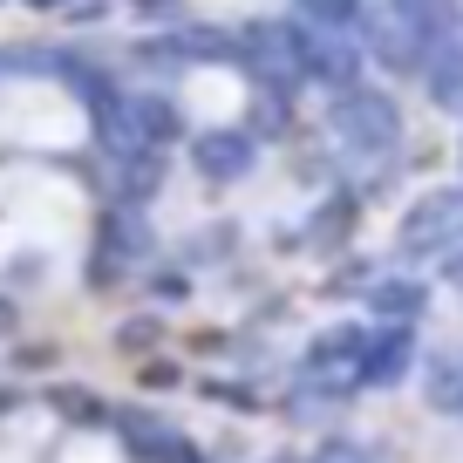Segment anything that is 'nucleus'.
<instances>
[{"label": "nucleus", "mask_w": 463, "mask_h": 463, "mask_svg": "<svg viewBox=\"0 0 463 463\" xmlns=\"http://www.w3.org/2000/svg\"><path fill=\"white\" fill-rule=\"evenodd\" d=\"M375 307H382L389 320H416L422 307H430V293H422V287H409V279H395V287H382V293H375Z\"/></svg>", "instance_id": "13"}, {"label": "nucleus", "mask_w": 463, "mask_h": 463, "mask_svg": "<svg viewBox=\"0 0 463 463\" xmlns=\"http://www.w3.org/2000/svg\"><path fill=\"white\" fill-rule=\"evenodd\" d=\"M362 42H368V55H375L382 69H416V48H409V34L395 28V21H375Z\"/></svg>", "instance_id": "12"}, {"label": "nucleus", "mask_w": 463, "mask_h": 463, "mask_svg": "<svg viewBox=\"0 0 463 463\" xmlns=\"http://www.w3.org/2000/svg\"><path fill=\"white\" fill-rule=\"evenodd\" d=\"M177 463H198V457H177Z\"/></svg>", "instance_id": "20"}, {"label": "nucleus", "mask_w": 463, "mask_h": 463, "mask_svg": "<svg viewBox=\"0 0 463 463\" xmlns=\"http://www.w3.org/2000/svg\"><path fill=\"white\" fill-rule=\"evenodd\" d=\"M409 354H416V341H409L402 327H395V334H368V347H362V389H395V382L409 375Z\"/></svg>", "instance_id": "8"}, {"label": "nucleus", "mask_w": 463, "mask_h": 463, "mask_svg": "<svg viewBox=\"0 0 463 463\" xmlns=\"http://www.w3.org/2000/svg\"><path fill=\"white\" fill-rule=\"evenodd\" d=\"M457 239H463V184L416 198L402 212V232H395V246H402L409 260H422V252H449Z\"/></svg>", "instance_id": "2"}, {"label": "nucleus", "mask_w": 463, "mask_h": 463, "mask_svg": "<svg viewBox=\"0 0 463 463\" xmlns=\"http://www.w3.org/2000/svg\"><path fill=\"white\" fill-rule=\"evenodd\" d=\"M362 347H368V327H334V334H320L314 354H307V389H320V395L362 389Z\"/></svg>", "instance_id": "4"}, {"label": "nucleus", "mask_w": 463, "mask_h": 463, "mask_svg": "<svg viewBox=\"0 0 463 463\" xmlns=\"http://www.w3.org/2000/svg\"><path fill=\"white\" fill-rule=\"evenodd\" d=\"M389 21L409 34V48H416V69L436 55V48L457 42V0H389Z\"/></svg>", "instance_id": "5"}, {"label": "nucleus", "mask_w": 463, "mask_h": 463, "mask_svg": "<svg viewBox=\"0 0 463 463\" xmlns=\"http://www.w3.org/2000/svg\"><path fill=\"white\" fill-rule=\"evenodd\" d=\"M327 463H354V457H347V449H334V457H327Z\"/></svg>", "instance_id": "19"}, {"label": "nucleus", "mask_w": 463, "mask_h": 463, "mask_svg": "<svg viewBox=\"0 0 463 463\" xmlns=\"http://www.w3.org/2000/svg\"><path fill=\"white\" fill-rule=\"evenodd\" d=\"M130 7H137V14H171L177 0H130Z\"/></svg>", "instance_id": "16"}, {"label": "nucleus", "mask_w": 463, "mask_h": 463, "mask_svg": "<svg viewBox=\"0 0 463 463\" xmlns=\"http://www.w3.org/2000/svg\"><path fill=\"white\" fill-rule=\"evenodd\" d=\"M334 137H341L347 150H362V157H389L395 144H402V116H395V102L382 96V89H341L334 96Z\"/></svg>", "instance_id": "1"}, {"label": "nucleus", "mask_w": 463, "mask_h": 463, "mask_svg": "<svg viewBox=\"0 0 463 463\" xmlns=\"http://www.w3.org/2000/svg\"><path fill=\"white\" fill-rule=\"evenodd\" d=\"M55 409H69V422H89V430L109 422V409H102L96 395H75V389H55Z\"/></svg>", "instance_id": "15"}, {"label": "nucleus", "mask_w": 463, "mask_h": 463, "mask_svg": "<svg viewBox=\"0 0 463 463\" xmlns=\"http://www.w3.org/2000/svg\"><path fill=\"white\" fill-rule=\"evenodd\" d=\"M300 75H314V82H327L334 96L341 89H354L362 82V55H354V42L347 34H307V48H300Z\"/></svg>", "instance_id": "6"}, {"label": "nucleus", "mask_w": 463, "mask_h": 463, "mask_svg": "<svg viewBox=\"0 0 463 463\" xmlns=\"http://www.w3.org/2000/svg\"><path fill=\"white\" fill-rule=\"evenodd\" d=\"M300 48H307L300 28H287V21H260V28H246V42L232 48V55L246 61L266 89H293V82H307V75H300Z\"/></svg>", "instance_id": "3"}, {"label": "nucleus", "mask_w": 463, "mask_h": 463, "mask_svg": "<svg viewBox=\"0 0 463 463\" xmlns=\"http://www.w3.org/2000/svg\"><path fill=\"white\" fill-rule=\"evenodd\" d=\"M449 279H457V287H463V260H449Z\"/></svg>", "instance_id": "18"}, {"label": "nucleus", "mask_w": 463, "mask_h": 463, "mask_svg": "<svg viewBox=\"0 0 463 463\" xmlns=\"http://www.w3.org/2000/svg\"><path fill=\"white\" fill-rule=\"evenodd\" d=\"M422 69H430V102H436V109H449V116H463V42L436 48Z\"/></svg>", "instance_id": "9"}, {"label": "nucleus", "mask_w": 463, "mask_h": 463, "mask_svg": "<svg viewBox=\"0 0 463 463\" xmlns=\"http://www.w3.org/2000/svg\"><path fill=\"white\" fill-rule=\"evenodd\" d=\"M171 55H191V61H218V55H232V42H225L218 28H191L184 42L171 48Z\"/></svg>", "instance_id": "14"}, {"label": "nucleus", "mask_w": 463, "mask_h": 463, "mask_svg": "<svg viewBox=\"0 0 463 463\" xmlns=\"http://www.w3.org/2000/svg\"><path fill=\"white\" fill-rule=\"evenodd\" d=\"M7 327H14V307H7V300H0V334H7Z\"/></svg>", "instance_id": "17"}, {"label": "nucleus", "mask_w": 463, "mask_h": 463, "mask_svg": "<svg viewBox=\"0 0 463 463\" xmlns=\"http://www.w3.org/2000/svg\"><path fill=\"white\" fill-rule=\"evenodd\" d=\"M252 157H260V144H252L246 130H204L198 144H191V164H198V177H212V184L246 177Z\"/></svg>", "instance_id": "7"}, {"label": "nucleus", "mask_w": 463, "mask_h": 463, "mask_svg": "<svg viewBox=\"0 0 463 463\" xmlns=\"http://www.w3.org/2000/svg\"><path fill=\"white\" fill-rule=\"evenodd\" d=\"M130 109H137V137H144V150L177 144V109L164 96H130Z\"/></svg>", "instance_id": "11"}, {"label": "nucleus", "mask_w": 463, "mask_h": 463, "mask_svg": "<svg viewBox=\"0 0 463 463\" xmlns=\"http://www.w3.org/2000/svg\"><path fill=\"white\" fill-rule=\"evenodd\" d=\"M293 14L307 21V28H320V34H354L362 28V0H293Z\"/></svg>", "instance_id": "10"}, {"label": "nucleus", "mask_w": 463, "mask_h": 463, "mask_svg": "<svg viewBox=\"0 0 463 463\" xmlns=\"http://www.w3.org/2000/svg\"><path fill=\"white\" fill-rule=\"evenodd\" d=\"M457 416H463V395H457Z\"/></svg>", "instance_id": "21"}]
</instances>
